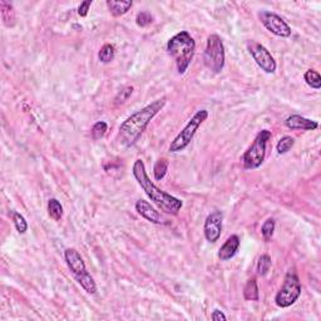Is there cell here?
<instances>
[{
  "instance_id": "cell-1",
  "label": "cell",
  "mask_w": 321,
  "mask_h": 321,
  "mask_svg": "<svg viewBox=\"0 0 321 321\" xmlns=\"http://www.w3.org/2000/svg\"><path fill=\"white\" fill-rule=\"evenodd\" d=\"M166 106V98L157 99L151 104L133 113L120 124L118 132V142L124 147H132L140 141L141 136L148 127L151 120Z\"/></svg>"
},
{
  "instance_id": "cell-2",
  "label": "cell",
  "mask_w": 321,
  "mask_h": 321,
  "mask_svg": "<svg viewBox=\"0 0 321 321\" xmlns=\"http://www.w3.org/2000/svg\"><path fill=\"white\" fill-rule=\"evenodd\" d=\"M132 172L136 181H137L138 184L141 186V188L145 191V194L147 195L148 199H150L161 211H163L164 214L168 215H178V212L181 211V209L183 207V202L179 199H177V197L162 191L161 188H158V187L151 181L142 160L135 161L132 167Z\"/></svg>"
},
{
  "instance_id": "cell-3",
  "label": "cell",
  "mask_w": 321,
  "mask_h": 321,
  "mask_svg": "<svg viewBox=\"0 0 321 321\" xmlns=\"http://www.w3.org/2000/svg\"><path fill=\"white\" fill-rule=\"evenodd\" d=\"M167 52L176 61L178 73L184 74L194 59L196 43L187 30H182L168 40Z\"/></svg>"
},
{
  "instance_id": "cell-4",
  "label": "cell",
  "mask_w": 321,
  "mask_h": 321,
  "mask_svg": "<svg viewBox=\"0 0 321 321\" xmlns=\"http://www.w3.org/2000/svg\"><path fill=\"white\" fill-rule=\"evenodd\" d=\"M64 260H66L67 266L71 270L74 279H76L77 282L82 286V289L86 292H88V294H96V281H94L93 276L87 271L86 264H84L83 258L81 256V253H79L76 248L69 247L64 251Z\"/></svg>"
},
{
  "instance_id": "cell-5",
  "label": "cell",
  "mask_w": 321,
  "mask_h": 321,
  "mask_svg": "<svg viewBox=\"0 0 321 321\" xmlns=\"http://www.w3.org/2000/svg\"><path fill=\"white\" fill-rule=\"evenodd\" d=\"M271 137V132L268 130H263L258 133L252 145L247 148V151L243 153L242 158H241L246 169H256L264 163L266 157V146Z\"/></svg>"
},
{
  "instance_id": "cell-6",
  "label": "cell",
  "mask_w": 321,
  "mask_h": 321,
  "mask_svg": "<svg viewBox=\"0 0 321 321\" xmlns=\"http://www.w3.org/2000/svg\"><path fill=\"white\" fill-rule=\"evenodd\" d=\"M225 60L226 53L222 39H221L220 35L211 34L207 38L206 48H205V66H206L212 73L218 74L222 72L223 67H225Z\"/></svg>"
},
{
  "instance_id": "cell-7",
  "label": "cell",
  "mask_w": 321,
  "mask_h": 321,
  "mask_svg": "<svg viewBox=\"0 0 321 321\" xmlns=\"http://www.w3.org/2000/svg\"><path fill=\"white\" fill-rule=\"evenodd\" d=\"M209 118V112L206 109H201L191 118L188 123L186 124V127L181 131V132L177 135V137L169 145V152L176 153L183 151L187 146L191 143V141L194 140L195 135L199 131V128L201 127L202 123Z\"/></svg>"
},
{
  "instance_id": "cell-8",
  "label": "cell",
  "mask_w": 321,
  "mask_h": 321,
  "mask_svg": "<svg viewBox=\"0 0 321 321\" xmlns=\"http://www.w3.org/2000/svg\"><path fill=\"white\" fill-rule=\"evenodd\" d=\"M301 295V282L294 271H289L285 276L281 289L275 296V304L281 309L292 306Z\"/></svg>"
},
{
  "instance_id": "cell-9",
  "label": "cell",
  "mask_w": 321,
  "mask_h": 321,
  "mask_svg": "<svg viewBox=\"0 0 321 321\" xmlns=\"http://www.w3.org/2000/svg\"><path fill=\"white\" fill-rule=\"evenodd\" d=\"M259 18H260L261 23L264 27L272 33L276 37L281 38H289L291 35L292 30L290 25L284 20V18L280 17L276 13L269 12V10H261L259 13Z\"/></svg>"
},
{
  "instance_id": "cell-10",
  "label": "cell",
  "mask_w": 321,
  "mask_h": 321,
  "mask_svg": "<svg viewBox=\"0 0 321 321\" xmlns=\"http://www.w3.org/2000/svg\"><path fill=\"white\" fill-rule=\"evenodd\" d=\"M247 49L250 52L251 56L253 58V60L256 61V64L265 73L272 74L276 72V61H275L274 56L271 55L268 48L264 47L260 43L255 42V40H248Z\"/></svg>"
},
{
  "instance_id": "cell-11",
  "label": "cell",
  "mask_w": 321,
  "mask_h": 321,
  "mask_svg": "<svg viewBox=\"0 0 321 321\" xmlns=\"http://www.w3.org/2000/svg\"><path fill=\"white\" fill-rule=\"evenodd\" d=\"M223 214L220 210H215L206 217L204 225V233L210 243H215L220 240L222 233Z\"/></svg>"
},
{
  "instance_id": "cell-12",
  "label": "cell",
  "mask_w": 321,
  "mask_h": 321,
  "mask_svg": "<svg viewBox=\"0 0 321 321\" xmlns=\"http://www.w3.org/2000/svg\"><path fill=\"white\" fill-rule=\"evenodd\" d=\"M136 211L138 212V215L142 216L143 218H146V220L150 221V222L155 223V225H167L166 218H164L148 201L138 200V201L136 202Z\"/></svg>"
},
{
  "instance_id": "cell-13",
  "label": "cell",
  "mask_w": 321,
  "mask_h": 321,
  "mask_svg": "<svg viewBox=\"0 0 321 321\" xmlns=\"http://www.w3.org/2000/svg\"><path fill=\"white\" fill-rule=\"evenodd\" d=\"M285 125L292 131H315L319 128V123L316 120H311L299 114H291L285 120Z\"/></svg>"
},
{
  "instance_id": "cell-14",
  "label": "cell",
  "mask_w": 321,
  "mask_h": 321,
  "mask_svg": "<svg viewBox=\"0 0 321 321\" xmlns=\"http://www.w3.org/2000/svg\"><path fill=\"white\" fill-rule=\"evenodd\" d=\"M240 238L237 235H231L227 240L225 241L222 246L218 251V259L221 261H228L237 253L238 248H240Z\"/></svg>"
},
{
  "instance_id": "cell-15",
  "label": "cell",
  "mask_w": 321,
  "mask_h": 321,
  "mask_svg": "<svg viewBox=\"0 0 321 321\" xmlns=\"http://www.w3.org/2000/svg\"><path fill=\"white\" fill-rule=\"evenodd\" d=\"M106 4L113 17H122V15L127 14L128 10L132 8L133 3L131 0H125V2H123V0H120V2L119 0H107Z\"/></svg>"
},
{
  "instance_id": "cell-16",
  "label": "cell",
  "mask_w": 321,
  "mask_h": 321,
  "mask_svg": "<svg viewBox=\"0 0 321 321\" xmlns=\"http://www.w3.org/2000/svg\"><path fill=\"white\" fill-rule=\"evenodd\" d=\"M0 12H2V18L4 24L7 27H13L15 23V13L13 4H10L9 2H5V0H2L0 2Z\"/></svg>"
},
{
  "instance_id": "cell-17",
  "label": "cell",
  "mask_w": 321,
  "mask_h": 321,
  "mask_svg": "<svg viewBox=\"0 0 321 321\" xmlns=\"http://www.w3.org/2000/svg\"><path fill=\"white\" fill-rule=\"evenodd\" d=\"M260 297L259 286L256 279H250L243 287V299L247 301H258Z\"/></svg>"
},
{
  "instance_id": "cell-18",
  "label": "cell",
  "mask_w": 321,
  "mask_h": 321,
  "mask_svg": "<svg viewBox=\"0 0 321 321\" xmlns=\"http://www.w3.org/2000/svg\"><path fill=\"white\" fill-rule=\"evenodd\" d=\"M48 215L54 221H60L63 217V206L56 199H50L48 201Z\"/></svg>"
},
{
  "instance_id": "cell-19",
  "label": "cell",
  "mask_w": 321,
  "mask_h": 321,
  "mask_svg": "<svg viewBox=\"0 0 321 321\" xmlns=\"http://www.w3.org/2000/svg\"><path fill=\"white\" fill-rule=\"evenodd\" d=\"M168 161L166 158H161L155 163L153 167V176H155L156 181H162L166 177L167 172H168Z\"/></svg>"
},
{
  "instance_id": "cell-20",
  "label": "cell",
  "mask_w": 321,
  "mask_h": 321,
  "mask_svg": "<svg viewBox=\"0 0 321 321\" xmlns=\"http://www.w3.org/2000/svg\"><path fill=\"white\" fill-rule=\"evenodd\" d=\"M304 79L306 82V84L309 87L314 89H320L321 88V76L314 69H309V71L305 72Z\"/></svg>"
},
{
  "instance_id": "cell-21",
  "label": "cell",
  "mask_w": 321,
  "mask_h": 321,
  "mask_svg": "<svg viewBox=\"0 0 321 321\" xmlns=\"http://www.w3.org/2000/svg\"><path fill=\"white\" fill-rule=\"evenodd\" d=\"M271 265H272L271 258H270L268 253H264V255H261L260 258H259L258 266H256L258 274L260 275V276H266V275L269 274L270 269H271Z\"/></svg>"
},
{
  "instance_id": "cell-22",
  "label": "cell",
  "mask_w": 321,
  "mask_h": 321,
  "mask_svg": "<svg viewBox=\"0 0 321 321\" xmlns=\"http://www.w3.org/2000/svg\"><path fill=\"white\" fill-rule=\"evenodd\" d=\"M114 56H115L114 47H113L112 44H109V43L104 44L98 53L99 60H101L102 63H104V64L110 63V61L114 59Z\"/></svg>"
},
{
  "instance_id": "cell-23",
  "label": "cell",
  "mask_w": 321,
  "mask_h": 321,
  "mask_svg": "<svg viewBox=\"0 0 321 321\" xmlns=\"http://www.w3.org/2000/svg\"><path fill=\"white\" fill-rule=\"evenodd\" d=\"M294 145L295 140L291 136H284L276 145L277 153H279V155H285V153H287L292 147H294Z\"/></svg>"
},
{
  "instance_id": "cell-24",
  "label": "cell",
  "mask_w": 321,
  "mask_h": 321,
  "mask_svg": "<svg viewBox=\"0 0 321 321\" xmlns=\"http://www.w3.org/2000/svg\"><path fill=\"white\" fill-rule=\"evenodd\" d=\"M108 131V124L104 120H99V122L94 123L93 127H92L91 130V135H92V138H93L94 141L97 140H101V138L104 137V135L107 133Z\"/></svg>"
},
{
  "instance_id": "cell-25",
  "label": "cell",
  "mask_w": 321,
  "mask_h": 321,
  "mask_svg": "<svg viewBox=\"0 0 321 321\" xmlns=\"http://www.w3.org/2000/svg\"><path fill=\"white\" fill-rule=\"evenodd\" d=\"M274 232H275V220L274 218H268V220L264 222L263 227H261V235H263L264 240H265L266 242H270L272 236H274Z\"/></svg>"
},
{
  "instance_id": "cell-26",
  "label": "cell",
  "mask_w": 321,
  "mask_h": 321,
  "mask_svg": "<svg viewBox=\"0 0 321 321\" xmlns=\"http://www.w3.org/2000/svg\"><path fill=\"white\" fill-rule=\"evenodd\" d=\"M13 222H14L15 228H17V231L20 235H23V233H25L28 231L27 220H25L24 216L19 214V212H14V214H13Z\"/></svg>"
},
{
  "instance_id": "cell-27",
  "label": "cell",
  "mask_w": 321,
  "mask_h": 321,
  "mask_svg": "<svg viewBox=\"0 0 321 321\" xmlns=\"http://www.w3.org/2000/svg\"><path fill=\"white\" fill-rule=\"evenodd\" d=\"M136 23H137L138 27L141 28L148 27V25H151L153 23V15L151 14L150 12L143 10V12H140L137 14V17H136Z\"/></svg>"
},
{
  "instance_id": "cell-28",
  "label": "cell",
  "mask_w": 321,
  "mask_h": 321,
  "mask_svg": "<svg viewBox=\"0 0 321 321\" xmlns=\"http://www.w3.org/2000/svg\"><path fill=\"white\" fill-rule=\"evenodd\" d=\"M133 93V87L132 86H128V87H124V88L122 89V91L118 93V96L115 97V104H123L125 103V102L130 99V97L132 96Z\"/></svg>"
},
{
  "instance_id": "cell-29",
  "label": "cell",
  "mask_w": 321,
  "mask_h": 321,
  "mask_svg": "<svg viewBox=\"0 0 321 321\" xmlns=\"http://www.w3.org/2000/svg\"><path fill=\"white\" fill-rule=\"evenodd\" d=\"M92 4H93V2H92V0H87V2L81 3V5L78 7V15H79V17L86 18L87 15H88L89 9H91Z\"/></svg>"
},
{
  "instance_id": "cell-30",
  "label": "cell",
  "mask_w": 321,
  "mask_h": 321,
  "mask_svg": "<svg viewBox=\"0 0 321 321\" xmlns=\"http://www.w3.org/2000/svg\"><path fill=\"white\" fill-rule=\"evenodd\" d=\"M211 319L214 320V321H225L226 319H227V317H226V315L223 314L222 311H221V310H214V311H212V315H211Z\"/></svg>"
}]
</instances>
